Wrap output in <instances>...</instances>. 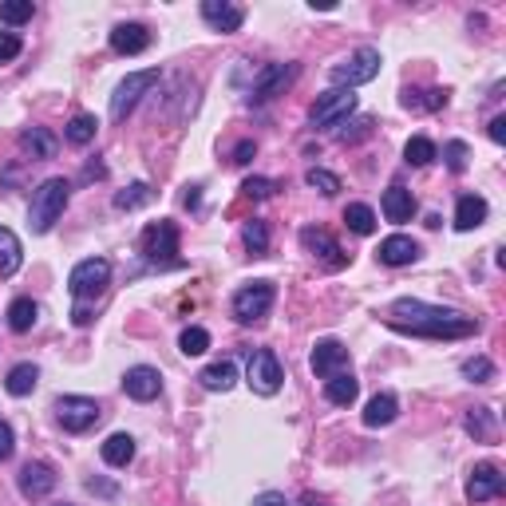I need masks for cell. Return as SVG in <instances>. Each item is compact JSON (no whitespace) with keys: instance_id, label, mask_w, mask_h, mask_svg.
<instances>
[{"instance_id":"1","label":"cell","mask_w":506,"mask_h":506,"mask_svg":"<svg viewBox=\"0 0 506 506\" xmlns=\"http://www.w3.org/2000/svg\"><path fill=\"white\" fill-rule=\"evenodd\" d=\"M388 325L395 333H411V336H431V340H459V336H471L478 333V320L463 317L455 309H439L427 305V301L416 297H403L388 309Z\"/></svg>"},{"instance_id":"2","label":"cell","mask_w":506,"mask_h":506,"mask_svg":"<svg viewBox=\"0 0 506 506\" xmlns=\"http://www.w3.org/2000/svg\"><path fill=\"white\" fill-rule=\"evenodd\" d=\"M68 195H71V182L68 178H48L40 190H36V195H32V210H29L32 234H48V229L60 222L63 206H68Z\"/></svg>"},{"instance_id":"3","label":"cell","mask_w":506,"mask_h":506,"mask_svg":"<svg viewBox=\"0 0 506 506\" xmlns=\"http://www.w3.org/2000/svg\"><path fill=\"white\" fill-rule=\"evenodd\" d=\"M143 253L154 270H170V265H182L178 261V226L174 222H154L143 229Z\"/></svg>"},{"instance_id":"4","label":"cell","mask_w":506,"mask_h":506,"mask_svg":"<svg viewBox=\"0 0 506 506\" xmlns=\"http://www.w3.org/2000/svg\"><path fill=\"white\" fill-rule=\"evenodd\" d=\"M328 76H333L336 87H348V91L361 87V84H368V79L380 76V52H376V48H356L353 56L340 60Z\"/></svg>"},{"instance_id":"5","label":"cell","mask_w":506,"mask_h":506,"mask_svg":"<svg viewBox=\"0 0 506 506\" xmlns=\"http://www.w3.org/2000/svg\"><path fill=\"white\" fill-rule=\"evenodd\" d=\"M107 281H112V261H107V257H87V261H79L76 270H71L68 289L76 301H91L107 289Z\"/></svg>"},{"instance_id":"6","label":"cell","mask_w":506,"mask_h":506,"mask_svg":"<svg viewBox=\"0 0 506 506\" xmlns=\"http://www.w3.org/2000/svg\"><path fill=\"white\" fill-rule=\"evenodd\" d=\"M273 297H278L273 281H253V285H245V289L234 293V317L242 320V325H253V320L270 317Z\"/></svg>"},{"instance_id":"7","label":"cell","mask_w":506,"mask_h":506,"mask_svg":"<svg viewBox=\"0 0 506 506\" xmlns=\"http://www.w3.org/2000/svg\"><path fill=\"white\" fill-rule=\"evenodd\" d=\"M154 84H159V68H151V71H131V76H127L123 84L115 87V95H112V119H115V123H123V119L135 112V104H139V99H143Z\"/></svg>"},{"instance_id":"8","label":"cell","mask_w":506,"mask_h":506,"mask_svg":"<svg viewBox=\"0 0 506 506\" xmlns=\"http://www.w3.org/2000/svg\"><path fill=\"white\" fill-rule=\"evenodd\" d=\"M297 63H265L261 71L253 76V87H250V104H270V99L285 95V87L297 79Z\"/></svg>"},{"instance_id":"9","label":"cell","mask_w":506,"mask_h":506,"mask_svg":"<svg viewBox=\"0 0 506 506\" xmlns=\"http://www.w3.org/2000/svg\"><path fill=\"white\" fill-rule=\"evenodd\" d=\"M99 403L95 400H87V395H63V400L56 403V419H60V427L63 431H71V435H79V431H87V427H95L99 423Z\"/></svg>"},{"instance_id":"10","label":"cell","mask_w":506,"mask_h":506,"mask_svg":"<svg viewBox=\"0 0 506 506\" xmlns=\"http://www.w3.org/2000/svg\"><path fill=\"white\" fill-rule=\"evenodd\" d=\"M245 380H250V388L257 395H278L285 372H281V361L270 353V348H257L250 356V368H245Z\"/></svg>"},{"instance_id":"11","label":"cell","mask_w":506,"mask_h":506,"mask_svg":"<svg viewBox=\"0 0 506 506\" xmlns=\"http://www.w3.org/2000/svg\"><path fill=\"white\" fill-rule=\"evenodd\" d=\"M353 112H356V91L333 87L312 104V127H336V123H344Z\"/></svg>"},{"instance_id":"12","label":"cell","mask_w":506,"mask_h":506,"mask_svg":"<svg viewBox=\"0 0 506 506\" xmlns=\"http://www.w3.org/2000/svg\"><path fill=\"white\" fill-rule=\"evenodd\" d=\"M301 245H305L312 257H320V265H325V270H344V265H348V253L340 250V245L333 242V234H328V229H320V226L301 229Z\"/></svg>"},{"instance_id":"13","label":"cell","mask_w":506,"mask_h":506,"mask_svg":"<svg viewBox=\"0 0 506 506\" xmlns=\"http://www.w3.org/2000/svg\"><path fill=\"white\" fill-rule=\"evenodd\" d=\"M502 486H506V478H502L499 467H494V463H478L471 471V478H467V499H471V502L499 499Z\"/></svg>"},{"instance_id":"14","label":"cell","mask_w":506,"mask_h":506,"mask_svg":"<svg viewBox=\"0 0 506 506\" xmlns=\"http://www.w3.org/2000/svg\"><path fill=\"white\" fill-rule=\"evenodd\" d=\"M312 372L320 380H328L336 372H348V348L340 340H317V348H312Z\"/></svg>"},{"instance_id":"15","label":"cell","mask_w":506,"mask_h":506,"mask_svg":"<svg viewBox=\"0 0 506 506\" xmlns=\"http://www.w3.org/2000/svg\"><path fill=\"white\" fill-rule=\"evenodd\" d=\"M202 21L214 32H237L245 21V12L237 4H226V0H202Z\"/></svg>"},{"instance_id":"16","label":"cell","mask_w":506,"mask_h":506,"mask_svg":"<svg viewBox=\"0 0 506 506\" xmlns=\"http://www.w3.org/2000/svg\"><path fill=\"white\" fill-rule=\"evenodd\" d=\"M56 491V471L48 463H29L21 471V494L24 499H48Z\"/></svg>"},{"instance_id":"17","label":"cell","mask_w":506,"mask_h":506,"mask_svg":"<svg viewBox=\"0 0 506 506\" xmlns=\"http://www.w3.org/2000/svg\"><path fill=\"white\" fill-rule=\"evenodd\" d=\"M123 392L131 395V400H154V395L162 392V376L154 372V368H146V364H139V368H131V372L123 376Z\"/></svg>"},{"instance_id":"18","label":"cell","mask_w":506,"mask_h":506,"mask_svg":"<svg viewBox=\"0 0 506 506\" xmlns=\"http://www.w3.org/2000/svg\"><path fill=\"white\" fill-rule=\"evenodd\" d=\"M376 257H380L384 265H392V270H400V265H411V261H416V257H419V245L411 242V237H403V234H392V237H384V242H380Z\"/></svg>"},{"instance_id":"19","label":"cell","mask_w":506,"mask_h":506,"mask_svg":"<svg viewBox=\"0 0 506 506\" xmlns=\"http://www.w3.org/2000/svg\"><path fill=\"white\" fill-rule=\"evenodd\" d=\"M380 206H384V218H388V222H411V214H416V198H411L408 187H388Z\"/></svg>"},{"instance_id":"20","label":"cell","mask_w":506,"mask_h":506,"mask_svg":"<svg viewBox=\"0 0 506 506\" xmlns=\"http://www.w3.org/2000/svg\"><path fill=\"white\" fill-rule=\"evenodd\" d=\"M146 44H151V32H146L143 24H119L112 32V48L119 56H139Z\"/></svg>"},{"instance_id":"21","label":"cell","mask_w":506,"mask_h":506,"mask_svg":"<svg viewBox=\"0 0 506 506\" xmlns=\"http://www.w3.org/2000/svg\"><path fill=\"white\" fill-rule=\"evenodd\" d=\"M198 380L206 392H229L237 384V368H234V361H214V364L202 368Z\"/></svg>"},{"instance_id":"22","label":"cell","mask_w":506,"mask_h":506,"mask_svg":"<svg viewBox=\"0 0 506 506\" xmlns=\"http://www.w3.org/2000/svg\"><path fill=\"white\" fill-rule=\"evenodd\" d=\"M395 416H400V403H395L392 392L372 395V400H368V408H364V423H368V427H388Z\"/></svg>"},{"instance_id":"23","label":"cell","mask_w":506,"mask_h":506,"mask_svg":"<svg viewBox=\"0 0 506 506\" xmlns=\"http://www.w3.org/2000/svg\"><path fill=\"white\" fill-rule=\"evenodd\" d=\"M21 146H24V154H32V159H56V151H60L56 135L44 131V127H29V131L21 135Z\"/></svg>"},{"instance_id":"24","label":"cell","mask_w":506,"mask_h":506,"mask_svg":"<svg viewBox=\"0 0 506 506\" xmlns=\"http://www.w3.org/2000/svg\"><path fill=\"white\" fill-rule=\"evenodd\" d=\"M486 222V198H478V195H463L459 198V206H455V229H475V226H483Z\"/></svg>"},{"instance_id":"25","label":"cell","mask_w":506,"mask_h":506,"mask_svg":"<svg viewBox=\"0 0 506 506\" xmlns=\"http://www.w3.org/2000/svg\"><path fill=\"white\" fill-rule=\"evenodd\" d=\"M325 395H328V403H336V408H348V403L361 395V384L353 380V372H336L325 380Z\"/></svg>"},{"instance_id":"26","label":"cell","mask_w":506,"mask_h":506,"mask_svg":"<svg viewBox=\"0 0 506 506\" xmlns=\"http://www.w3.org/2000/svg\"><path fill=\"white\" fill-rule=\"evenodd\" d=\"M135 459V439L127 431H115V435L104 439V463L107 467H127Z\"/></svg>"},{"instance_id":"27","label":"cell","mask_w":506,"mask_h":506,"mask_svg":"<svg viewBox=\"0 0 506 506\" xmlns=\"http://www.w3.org/2000/svg\"><path fill=\"white\" fill-rule=\"evenodd\" d=\"M21 261H24L21 237H16L8 226H0V273H4V278H12V273L21 270Z\"/></svg>"},{"instance_id":"28","label":"cell","mask_w":506,"mask_h":506,"mask_svg":"<svg viewBox=\"0 0 506 506\" xmlns=\"http://www.w3.org/2000/svg\"><path fill=\"white\" fill-rule=\"evenodd\" d=\"M36 317H40V309H36L32 297H16L12 305H8V328H12V333H29L36 325Z\"/></svg>"},{"instance_id":"29","label":"cell","mask_w":506,"mask_h":506,"mask_svg":"<svg viewBox=\"0 0 506 506\" xmlns=\"http://www.w3.org/2000/svg\"><path fill=\"white\" fill-rule=\"evenodd\" d=\"M447 104V91L431 87V91H403V107L408 112H439Z\"/></svg>"},{"instance_id":"30","label":"cell","mask_w":506,"mask_h":506,"mask_svg":"<svg viewBox=\"0 0 506 506\" xmlns=\"http://www.w3.org/2000/svg\"><path fill=\"white\" fill-rule=\"evenodd\" d=\"M95 131H99L95 115H76L68 127H63V139H68L71 146H87L91 139H95Z\"/></svg>"},{"instance_id":"31","label":"cell","mask_w":506,"mask_h":506,"mask_svg":"<svg viewBox=\"0 0 506 506\" xmlns=\"http://www.w3.org/2000/svg\"><path fill=\"white\" fill-rule=\"evenodd\" d=\"M36 380H40V368H36V364H16L12 372H8L4 388L12 392V395H29L36 388Z\"/></svg>"},{"instance_id":"32","label":"cell","mask_w":506,"mask_h":506,"mask_svg":"<svg viewBox=\"0 0 506 506\" xmlns=\"http://www.w3.org/2000/svg\"><path fill=\"white\" fill-rule=\"evenodd\" d=\"M344 226L353 229V234H372L376 229V214H372V206H364V202H353V206L344 210Z\"/></svg>"},{"instance_id":"33","label":"cell","mask_w":506,"mask_h":506,"mask_svg":"<svg viewBox=\"0 0 506 506\" xmlns=\"http://www.w3.org/2000/svg\"><path fill=\"white\" fill-rule=\"evenodd\" d=\"M242 242H245V250H250L253 257H261V253H270V226L265 222H245V229H242Z\"/></svg>"},{"instance_id":"34","label":"cell","mask_w":506,"mask_h":506,"mask_svg":"<svg viewBox=\"0 0 506 506\" xmlns=\"http://www.w3.org/2000/svg\"><path fill=\"white\" fill-rule=\"evenodd\" d=\"M403 159H408L411 167H427L431 159H439V151H435V143L431 139L416 135V139H408V146H403Z\"/></svg>"},{"instance_id":"35","label":"cell","mask_w":506,"mask_h":506,"mask_svg":"<svg viewBox=\"0 0 506 506\" xmlns=\"http://www.w3.org/2000/svg\"><path fill=\"white\" fill-rule=\"evenodd\" d=\"M151 198H154L151 187H146V182H135V187H127V190H119L115 195V210H139Z\"/></svg>"},{"instance_id":"36","label":"cell","mask_w":506,"mask_h":506,"mask_svg":"<svg viewBox=\"0 0 506 506\" xmlns=\"http://www.w3.org/2000/svg\"><path fill=\"white\" fill-rule=\"evenodd\" d=\"M467 431H471L475 439H494V411L491 408H475L471 416H467Z\"/></svg>"},{"instance_id":"37","label":"cell","mask_w":506,"mask_h":506,"mask_svg":"<svg viewBox=\"0 0 506 506\" xmlns=\"http://www.w3.org/2000/svg\"><path fill=\"white\" fill-rule=\"evenodd\" d=\"M305 182L312 190H317V195H325V198H333V195H340V178L333 170H320V167H312L309 174H305Z\"/></svg>"},{"instance_id":"38","label":"cell","mask_w":506,"mask_h":506,"mask_svg":"<svg viewBox=\"0 0 506 506\" xmlns=\"http://www.w3.org/2000/svg\"><path fill=\"white\" fill-rule=\"evenodd\" d=\"M178 348H182L187 356H202V353L210 348V333H206V328H198V325H190L187 333L178 336Z\"/></svg>"},{"instance_id":"39","label":"cell","mask_w":506,"mask_h":506,"mask_svg":"<svg viewBox=\"0 0 506 506\" xmlns=\"http://www.w3.org/2000/svg\"><path fill=\"white\" fill-rule=\"evenodd\" d=\"M32 12H36L32 0H4L0 4V21L4 24H24V21H32Z\"/></svg>"},{"instance_id":"40","label":"cell","mask_w":506,"mask_h":506,"mask_svg":"<svg viewBox=\"0 0 506 506\" xmlns=\"http://www.w3.org/2000/svg\"><path fill=\"white\" fill-rule=\"evenodd\" d=\"M444 159H447V167L455 170V174H463L467 170V159H471V146H467L463 139H451L444 146Z\"/></svg>"},{"instance_id":"41","label":"cell","mask_w":506,"mask_h":506,"mask_svg":"<svg viewBox=\"0 0 506 506\" xmlns=\"http://www.w3.org/2000/svg\"><path fill=\"white\" fill-rule=\"evenodd\" d=\"M463 376H467L471 384H491V380H494V364L486 361V356H475V361L463 364Z\"/></svg>"},{"instance_id":"42","label":"cell","mask_w":506,"mask_h":506,"mask_svg":"<svg viewBox=\"0 0 506 506\" xmlns=\"http://www.w3.org/2000/svg\"><path fill=\"white\" fill-rule=\"evenodd\" d=\"M273 190H278V182H270V178H245L242 182V195L253 198V202H265Z\"/></svg>"},{"instance_id":"43","label":"cell","mask_w":506,"mask_h":506,"mask_svg":"<svg viewBox=\"0 0 506 506\" xmlns=\"http://www.w3.org/2000/svg\"><path fill=\"white\" fill-rule=\"evenodd\" d=\"M21 48H24V44H21V36H16V32H0V63L16 60V56H21Z\"/></svg>"},{"instance_id":"44","label":"cell","mask_w":506,"mask_h":506,"mask_svg":"<svg viewBox=\"0 0 506 506\" xmlns=\"http://www.w3.org/2000/svg\"><path fill=\"white\" fill-rule=\"evenodd\" d=\"M12 451H16V435H12V427L0 419V463H4V459H12Z\"/></svg>"},{"instance_id":"45","label":"cell","mask_w":506,"mask_h":506,"mask_svg":"<svg viewBox=\"0 0 506 506\" xmlns=\"http://www.w3.org/2000/svg\"><path fill=\"white\" fill-rule=\"evenodd\" d=\"M253 154H257V143H253V139H245V143H237V146H234V162H237V167L253 162Z\"/></svg>"},{"instance_id":"46","label":"cell","mask_w":506,"mask_h":506,"mask_svg":"<svg viewBox=\"0 0 506 506\" xmlns=\"http://www.w3.org/2000/svg\"><path fill=\"white\" fill-rule=\"evenodd\" d=\"M253 506H289V499L278 494V491H265V494H257V499H253Z\"/></svg>"},{"instance_id":"47","label":"cell","mask_w":506,"mask_h":506,"mask_svg":"<svg viewBox=\"0 0 506 506\" xmlns=\"http://www.w3.org/2000/svg\"><path fill=\"white\" fill-rule=\"evenodd\" d=\"M491 139H494V143H506V119H502V115L491 119Z\"/></svg>"},{"instance_id":"48","label":"cell","mask_w":506,"mask_h":506,"mask_svg":"<svg viewBox=\"0 0 506 506\" xmlns=\"http://www.w3.org/2000/svg\"><path fill=\"white\" fill-rule=\"evenodd\" d=\"M182 202H187V206H198V202H202L198 187H187V195H182Z\"/></svg>"},{"instance_id":"49","label":"cell","mask_w":506,"mask_h":506,"mask_svg":"<svg viewBox=\"0 0 506 506\" xmlns=\"http://www.w3.org/2000/svg\"><path fill=\"white\" fill-rule=\"evenodd\" d=\"M301 506H325V502H317V499H305V502H301Z\"/></svg>"},{"instance_id":"50","label":"cell","mask_w":506,"mask_h":506,"mask_svg":"<svg viewBox=\"0 0 506 506\" xmlns=\"http://www.w3.org/2000/svg\"><path fill=\"white\" fill-rule=\"evenodd\" d=\"M60 506H68V502H60Z\"/></svg>"}]
</instances>
